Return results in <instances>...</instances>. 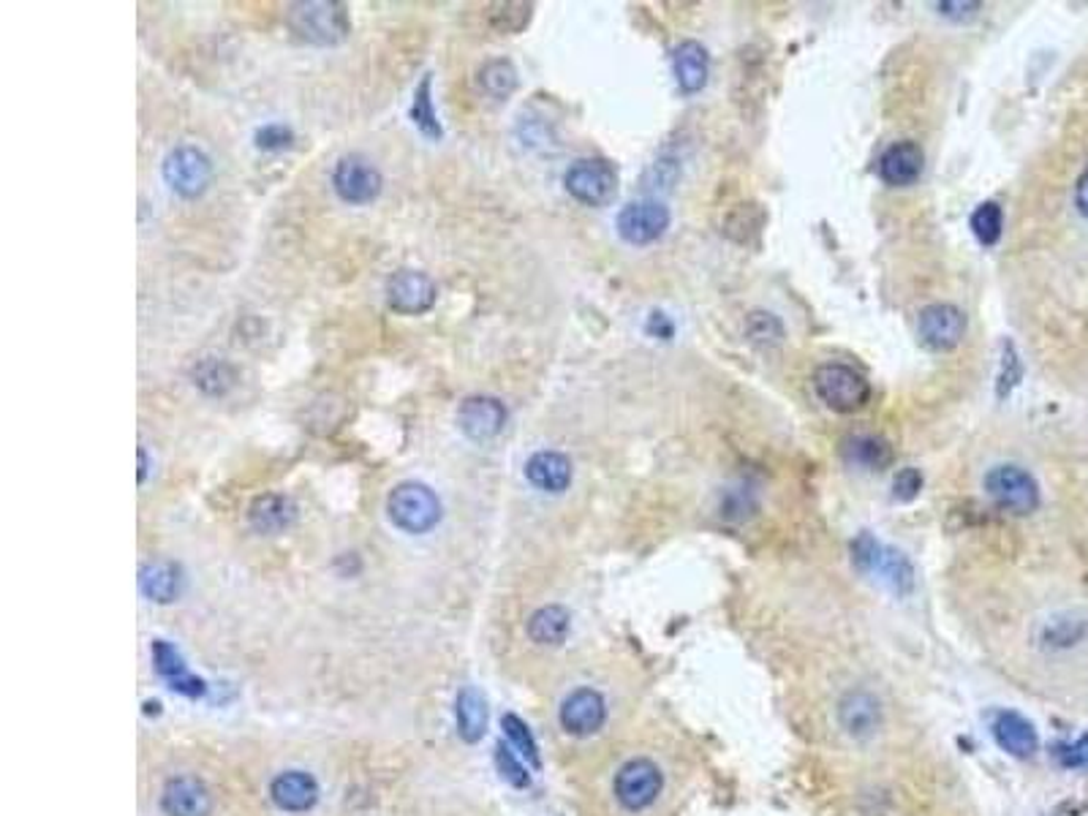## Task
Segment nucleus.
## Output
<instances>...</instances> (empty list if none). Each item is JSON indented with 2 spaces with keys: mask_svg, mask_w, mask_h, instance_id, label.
Returning <instances> with one entry per match:
<instances>
[{
  "mask_svg": "<svg viewBox=\"0 0 1088 816\" xmlns=\"http://www.w3.org/2000/svg\"><path fill=\"white\" fill-rule=\"evenodd\" d=\"M389 520L406 534H427L442 520V501L422 482H400L387 498Z\"/></svg>",
  "mask_w": 1088,
  "mask_h": 816,
  "instance_id": "obj_1",
  "label": "nucleus"
},
{
  "mask_svg": "<svg viewBox=\"0 0 1088 816\" xmlns=\"http://www.w3.org/2000/svg\"><path fill=\"white\" fill-rule=\"evenodd\" d=\"M289 28L299 39L314 44H338L352 30L344 3H295L289 9Z\"/></svg>",
  "mask_w": 1088,
  "mask_h": 816,
  "instance_id": "obj_2",
  "label": "nucleus"
},
{
  "mask_svg": "<svg viewBox=\"0 0 1088 816\" xmlns=\"http://www.w3.org/2000/svg\"><path fill=\"white\" fill-rule=\"evenodd\" d=\"M986 492L990 501L1010 515H1031L1039 507V485L1026 468L993 466L986 474Z\"/></svg>",
  "mask_w": 1088,
  "mask_h": 816,
  "instance_id": "obj_3",
  "label": "nucleus"
},
{
  "mask_svg": "<svg viewBox=\"0 0 1088 816\" xmlns=\"http://www.w3.org/2000/svg\"><path fill=\"white\" fill-rule=\"evenodd\" d=\"M814 389L824 406H830L833 411H841V414L858 411V408H863L868 404V398H871V387H868L863 376L841 362H828L822 365V368H817Z\"/></svg>",
  "mask_w": 1088,
  "mask_h": 816,
  "instance_id": "obj_4",
  "label": "nucleus"
},
{
  "mask_svg": "<svg viewBox=\"0 0 1088 816\" xmlns=\"http://www.w3.org/2000/svg\"><path fill=\"white\" fill-rule=\"evenodd\" d=\"M564 186L577 202L602 207L619 191V172L604 158H580L566 169Z\"/></svg>",
  "mask_w": 1088,
  "mask_h": 816,
  "instance_id": "obj_5",
  "label": "nucleus"
},
{
  "mask_svg": "<svg viewBox=\"0 0 1088 816\" xmlns=\"http://www.w3.org/2000/svg\"><path fill=\"white\" fill-rule=\"evenodd\" d=\"M664 778L651 759H632L615 773V797L626 812H645L662 795Z\"/></svg>",
  "mask_w": 1088,
  "mask_h": 816,
  "instance_id": "obj_6",
  "label": "nucleus"
},
{
  "mask_svg": "<svg viewBox=\"0 0 1088 816\" xmlns=\"http://www.w3.org/2000/svg\"><path fill=\"white\" fill-rule=\"evenodd\" d=\"M333 186L348 205H368L382 193V172L365 156L352 153L338 161L333 172Z\"/></svg>",
  "mask_w": 1088,
  "mask_h": 816,
  "instance_id": "obj_7",
  "label": "nucleus"
},
{
  "mask_svg": "<svg viewBox=\"0 0 1088 816\" xmlns=\"http://www.w3.org/2000/svg\"><path fill=\"white\" fill-rule=\"evenodd\" d=\"M212 178V163L197 148H177L164 161V180L180 197L194 199L205 193Z\"/></svg>",
  "mask_w": 1088,
  "mask_h": 816,
  "instance_id": "obj_8",
  "label": "nucleus"
},
{
  "mask_svg": "<svg viewBox=\"0 0 1088 816\" xmlns=\"http://www.w3.org/2000/svg\"><path fill=\"white\" fill-rule=\"evenodd\" d=\"M619 235L629 246H651L670 229V210L662 202H632L619 212Z\"/></svg>",
  "mask_w": 1088,
  "mask_h": 816,
  "instance_id": "obj_9",
  "label": "nucleus"
},
{
  "mask_svg": "<svg viewBox=\"0 0 1088 816\" xmlns=\"http://www.w3.org/2000/svg\"><path fill=\"white\" fill-rule=\"evenodd\" d=\"M966 332V316L961 308L947 306H928L917 321V335H920L922 346L931 351H950L963 340Z\"/></svg>",
  "mask_w": 1088,
  "mask_h": 816,
  "instance_id": "obj_10",
  "label": "nucleus"
},
{
  "mask_svg": "<svg viewBox=\"0 0 1088 816\" xmlns=\"http://www.w3.org/2000/svg\"><path fill=\"white\" fill-rule=\"evenodd\" d=\"M506 406L493 395H471L457 408V425L471 441H491L506 428Z\"/></svg>",
  "mask_w": 1088,
  "mask_h": 816,
  "instance_id": "obj_11",
  "label": "nucleus"
},
{
  "mask_svg": "<svg viewBox=\"0 0 1088 816\" xmlns=\"http://www.w3.org/2000/svg\"><path fill=\"white\" fill-rule=\"evenodd\" d=\"M436 283L419 270H400L389 278L387 302L397 314L419 316L436 306Z\"/></svg>",
  "mask_w": 1088,
  "mask_h": 816,
  "instance_id": "obj_12",
  "label": "nucleus"
},
{
  "mask_svg": "<svg viewBox=\"0 0 1088 816\" xmlns=\"http://www.w3.org/2000/svg\"><path fill=\"white\" fill-rule=\"evenodd\" d=\"M607 722V705L594 689H577L561 705V727L574 738H588Z\"/></svg>",
  "mask_w": 1088,
  "mask_h": 816,
  "instance_id": "obj_13",
  "label": "nucleus"
},
{
  "mask_svg": "<svg viewBox=\"0 0 1088 816\" xmlns=\"http://www.w3.org/2000/svg\"><path fill=\"white\" fill-rule=\"evenodd\" d=\"M839 724L854 740H868L882 727V708L871 691H847L839 703Z\"/></svg>",
  "mask_w": 1088,
  "mask_h": 816,
  "instance_id": "obj_14",
  "label": "nucleus"
},
{
  "mask_svg": "<svg viewBox=\"0 0 1088 816\" xmlns=\"http://www.w3.org/2000/svg\"><path fill=\"white\" fill-rule=\"evenodd\" d=\"M161 806L169 816H210L212 797L210 789L199 778L180 776L167 784L161 795Z\"/></svg>",
  "mask_w": 1088,
  "mask_h": 816,
  "instance_id": "obj_15",
  "label": "nucleus"
},
{
  "mask_svg": "<svg viewBox=\"0 0 1088 816\" xmlns=\"http://www.w3.org/2000/svg\"><path fill=\"white\" fill-rule=\"evenodd\" d=\"M993 738L1007 754H1012V757L1018 759L1035 757L1039 748L1035 724H1031L1026 716L1015 714V710H1001V714H996Z\"/></svg>",
  "mask_w": 1088,
  "mask_h": 816,
  "instance_id": "obj_16",
  "label": "nucleus"
},
{
  "mask_svg": "<svg viewBox=\"0 0 1088 816\" xmlns=\"http://www.w3.org/2000/svg\"><path fill=\"white\" fill-rule=\"evenodd\" d=\"M922 163H926V156H922L920 145L898 142L879 158V178L892 188L912 186V182L920 180Z\"/></svg>",
  "mask_w": 1088,
  "mask_h": 816,
  "instance_id": "obj_17",
  "label": "nucleus"
},
{
  "mask_svg": "<svg viewBox=\"0 0 1088 816\" xmlns=\"http://www.w3.org/2000/svg\"><path fill=\"white\" fill-rule=\"evenodd\" d=\"M270 795L278 808L299 814L316 806V800H319V784H316L314 776H308V773L289 770V773H280V776L275 778Z\"/></svg>",
  "mask_w": 1088,
  "mask_h": 816,
  "instance_id": "obj_18",
  "label": "nucleus"
},
{
  "mask_svg": "<svg viewBox=\"0 0 1088 816\" xmlns=\"http://www.w3.org/2000/svg\"><path fill=\"white\" fill-rule=\"evenodd\" d=\"M152 664H156V673L167 680L172 691L186 694V697H201V694H205L207 689L205 680L194 678V675L188 673L182 656L177 654L172 645L164 643V639H156V643H152Z\"/></svg>",
  "mask_w": 1088,
  "mask_h": 816,
  "instance_id": "obj_19",
  "label": "nucleus"
},
{
  "mask_svg": "<svg viewBox=\"0 0 1088 816\" xmlns=\"http://www.w3.org/2000/svg\"><path fill=\"white\" fill-rule=\"evenodd\" d=\"M297 520V504L291 501L289 496H280V492H270V496H261L250 504L248 511V523L256 534H280Z\"/></svg>",
  "mask_w": 1088,
  "mask_h": 816,
  "instance_id": "obj_20",
  "label": "nucleus"
},
{
  "mask_svg": "<svg viewBox=\"0 0 1088 816\" xmlns=\"http://www.w3.org/2000/svg\"><path fill=\"white\" fill-rule=\"evenodd\" d=\"M525 477L542 492H564L572 485V460L561 452H536L525 462Z\"/></svg>",
  "mask_w": 1088,
  "mask_h": 816,
  "instance_id": "obj_21",
  "label": "nucleus"
},
{
  "mask_svg": "<svg viewBox=\"0 0 1088 816\" xmlns=\"http://www.w3.org/2000/svg\"><path fill=\"white\" fill-rule=\"evenodd\" d=\"M672 69H675L677 88L683 93H700L705 88L708 74H711V60H708L705 47L696 41H683L672 52Z\"/></svg>",
  "mask_w": 1088,
  "mask_h": 816,
  "instance_id": "obj_22",
  "label": "nucleus"
},
{
  "mask_svg": "<svg viewBox=\"0 0 1088 816\" xmlns=\"http://www.w3.org/2000/svg\"><path fill=\"white\" fill-rule=\"evenodd\" d=\"M182 586H186V577H182V569L172 561H156L148 564L139 575V588L142 594L148 596L150 601H158V605H169L175 601L177 596L182 594Z\"/></svg>",
  "mask_w": 1088,
  "mask_h": 816,
  "instance_id": "obj_23",
  "label": "nucleus"
},
{
  "mask_svg": "<svg viewBox=\"0 0 1088 816\" xmlns=\"http://www.w3.org/2000/svg\"><path fill=\"white\" fill-rule=\"evenodd\" d=\"M455 718H457V733L466 743L482 740L487 729V699L485 694L476 691L474 686H466L461 689L455 699Z\"/></svg>",
  "mask_w": 1088,
  "mask_h": 816,
  "instance_id": "obj_24",
  "label": "nucleus"
},
{
  "mask_svg": "<svg viewBox=\"0 0 1088 816\" xmlns=\"http://www.w3.org/2000/svg\"><path fill=\"white\" fill-rule=\"evenodd\" d=\"M572 618L561 605H547L528 618V637L540 645H561L570 635Z\"/></svg>",
  "mask_w": 1088,
  "mask_h": 816,
  "instance_id": "obj_25",
  "label": "nucleus"
},
{
  "mask_svg": "<svg viewBox=\"0 0 1088 816\" xmlns=\"http://www.w3.org/2000/svg\"><path fill=\"white\" fill-rule=\"evenodd\" d=\"M847 458L858 466L871 468V471H882L892 462V449L884 438L877 436H852L843 447Z\"/></svg>",
  "mask_w": 1088,
  "mask_h": 816,
  "instance_id": "obj_26",
  "label": "nucleus"
},
{
  "mask_svg": "<svg viewBox=\"0 0 1088 816\" xmlns=\"http://www.w3.org/2000/svg\"><path fill=\"white\" fill-rule=\"evenodd\" d=\"M479 84L487 96L495 101H504L515 93L517 88V71L510 60H491L482 66Z\"/></svg>",
  "mask_w": 1088,
  "mask_h": 816,
  "instance_id": "obj_27",
  "label": "nucleus"
},
{
  "mask_svg": "<svg viewBox=\"0 0 1088 816\" xmlns=\"http://www.w3.org/2000/svg\"><path fill=\"white\" fill-rule=\"evenodd\" d=\"M1001 229H1005V212L996 202H986L975 210L971 216V231H975L977 240L982 246H996L1001 237Z\"/></svg>",
  "mask_w": 1088,
  "mask_h": 816,
  "instance_id": "obj_28",
  "label": "nucleus"
},
{
  "mask_svg": "<svg viewBox=\"0 0 1088 816\" xmlns=\"http://www.w3.org/2000/svg\"><path fill=\"white\" fill-rule=\"evenodd\" d=\"M412 120L419 126L422 133H427V137H433V139L442 137V126H438L436 112H433V107H431V77L422 79L417 93H414Z\"/></svg>",
  "mask_w": 1088,
  "mask_h": 816,
  "instance_id": "obj_29",
  "label": "nucleus"
},
{
  "mask_svg": "<svg viewBox=\"0 0 1088 816\" xmlns=\"http://www.w3.org/2000/svg\"><path fill=\"white\" fill-rule=\"evenodd\" d=\"M879 571L890 580V586L898 590V594H909L914 586V569L909 564V558L903 553H882V561H879Z\"/></svg>",
  "mask_w": 1088,
  "mask_h": 816,
  "instance_id": "obj_30",
  "label": "nucleus"
},
{
  "mask_svg": "<svg viewBox=\"0 0 1088 816\" xmlns=\"http://www.w3.org/2000/svg\"><path fill=\"white\" fill-rule=\"evenodd\" d=\"M504 733H506V738H510L512 746L517 748L520 757L528 759V763L534 765V767L542 765L540 748H536L534 735H531V729L525 727L523 718H517V716H512V714L504 716Z\"/></svg>",
  "mask_w": 1088,
  "mask_h": 816,
  "instance_id": "obj_31",
  "label": "nucleus"
},
{
  "mask_svg": "<svg viewBox=\"0 0 1088 816\" xmlns=\"http://www.w3.org/2000/svg\"><path fill=\"white\" fill-rule=\"evenodd\" d=\"M882 547H879V541L873 539L871 534L863 531L858 536V539L852 541V564L858 566L860 571H873V569H879V561H882Z\"/></svg>",
  "mask_w": 1088,
  "mask_h": 816,
  "instance_id": "obj_32",
  "label": "nucleus"
},
{
  "mask_svg": "<svg viewBox=\"0 0 1088 816\" xmlns=\"http://www.w3.org/2000/svg\"><path fill=\"white\" fill-rule=\"evenodd\" d=\"M495 765H498V773L512 784V787H528L531 784V776L528 770H525L523 759L515 757L506 746L495 748Z\"/></svg>",
  "mask_w": 1088,
  "mask_h": 816,
  "instance_id": "obj_33",
  "label": "nucleus"
},
{
  "mask_svg": "<svg viewBox=\"0 0 1088 816\" xmlns=\"http://www.w3.org/2000/svg\"><path fill=\"white\" fill-rule=\"evenodd\" d=\"M194 379H197L194 384H199V387L205 389V392H207V389H210V387H207V384H212V395H218V392H224V389L231 384V374H229V368H226L224 362H216V359H212V362L199 365V370H197V374H194Z\"/></svg>",
  "mask_w": 1088,
  "mask_h": 816,
  "instance_id": "obj_34",
  "label": "nucleus"
},
{
  "mask_svg": "<svg viewBox=\"0 0 1088 816\" xmlns=\"http://www.w3.org/2000/svg\"><path fill=\"white\" fill-rule=\"evenodd\" d=\"M291 142H295V131L289 126L273 123L256 131V148L261 150H284L291 148Z\"/></svg>",
  "mask_w": 1088,
  "mask_h": 816,
  "instance_id": "obj_35",
  "label": "nucleus"
},
{
  "mask_svg": "<svg viewBox=\"0 0 1088 816\" xmlns=\"http://www.w3.org/2000/svg\"><path fill=\"white\" fill-rule=\"evenodd\" d=\"M1056 759L1061 767H1072V770H1088V735L1075 743H1061L1056 746Z\"/></svg>",
  "mask_w": 1088,
  "mask_h": 816,
  "instance_id": "obj_36",
  "label": "nucleus"
},
{
  "mask_svg": "<svg viewBox=\"0 0 1088 816\" xmlns=\"http://www.w3.org/2000/svg\"><path fill=\"white\" fill-rule=\"evenodd\" d=\"M922 490V474L917 468H903L892 479V498L896 501H912Z\"/></svg>",
  "mask_w": 1088,
  "mask_h": 816,
  "instance_id": "obj_37",
  "label": "nucleus"
},
{
  "mask_svg": "<svg viewBox=\"0 0 1088 816\" xmlns=\"http://www.w3.org/2000/svg\"><path fill=\"white\" fill-rule=\"evenodd\" d=\"M980 3H939V11L952 20H963V17H975Z\"/></svg>",
  "mask_w": 1088,
  "mask_h": 816,
  "instance_id": "obj_38",
  "label": "nucleus"
},
{
  "mask_svg": "<svg viewBox=\"0 0 1088 816\" xmlns=\"http://www.w3.org/2000/svg\"><path fill=\"white\" fill-rule=\"evenodd\" d=\"M1075 205H1078V210L1088 218V169L1080 175L1078 186H1075Z\"/></svg>",
  "mask_w": 1088,
  "mask_h": 816,
  "instance_id": "obj_39",
  "label": "nucleus"
},
{
  "mask_svg": "<svg viewBox=\"0 0 1088 816\" xmlns=\"http://www.w3.org/2000/svg\"><path fill=\"white\" fill-rule=\"evenodd\" d=\"M139 462H142V471H139V482H145V477H148V452H145V449H139Z\"/></svg>",
  "mask_w": 1088,
  "mask_h": 816,
  "instance_id": "obj_40",
  "label": "nucleus"
}]
</instances>
